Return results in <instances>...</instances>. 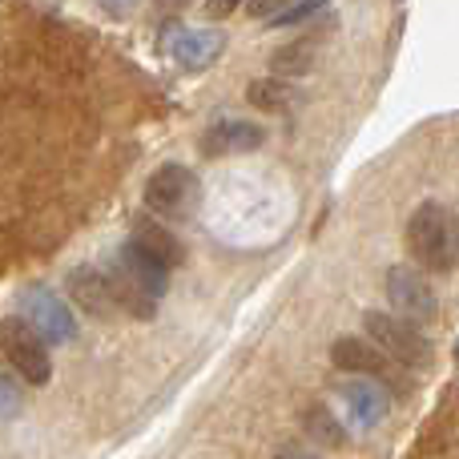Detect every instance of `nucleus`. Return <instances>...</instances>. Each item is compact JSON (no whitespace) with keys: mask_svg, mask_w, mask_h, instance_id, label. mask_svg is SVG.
<instances>
[{"mask_svg":"<svg viewBox=\"0 0 459 459\" xmlns=\"http://www.w3.org/2000/svg\"><path fill=\"white\" fill-rule=\"evenodd\" d=\"M407 250L415 258V270L444 274L455 262V226L439 202H420L407 218Z\"/></svg>","mask_w":459,"mask_h":459,"instance_id":"f257e3e1","label":"nucleus"},{"mask_svg":"<svg viewBox=\"0 0 459 459\" xmlns=\"http://www.w3.org/2000/svg\"><path fill=\"white\" fill-rule=\"evenodd\" d=\"M363 339L371 342L379 355H387L391 363L403 367H431V339L420 326L395 318L391 310H367L363 315Z\"/></svg>","mask_w":459,"mask_h":459,"instance_id":"f03ea898","label":"nucleus"},{"mask_svg":"<svg viewBox=\"0 0 459 459\" xmlns=\"http://www.w3.org/2000/svg\"><path fill=\"white\" fill-rule=\"evenodd\" d=\"M145 206H150L153 218H169V222H182V218H194L202 206V182L190 166H158L145 182Z\"/></svg>","mask_w":459,"mask_h":459,"instance_id":"7ed1b4c3","label":"nucleus"},{"mask_svg":"<svg viewBox=\"0 0 459 459\" xmlns=\"http://www.w3.org/2000/svg\"><path fill=\"white\" fill-rule=\"evenodd\" d=\"M0 351H4L8 367L21 375L29 387H45L53 379V359H48V347L21 315H8L0 323Z\"/></svg>","mask_w":459,"mask_h":459,"instance_id":"20e7f679","label":"nucleus"},{"mask_svg":"<svg viewBox=\"0 0 459 459\" xmlns=\"http://www.w3.org/2000/svg\"><path fill=\"white\" fill-rule=\"evenodd\" d=\"M387 302H391V315L420 326V331L439 315L436 290H431V282L423 278V270H415V266L387 270Z\"/></svg>","mask_w":459,"mask_h":459,"instance_id":"39448f33","label":"nucleus"},{"mask_svg":"<svg viewBox=\"0 0 459 459\" xmlns=\"http://www.w3.org/2000/svg\"><path fill=\"white\" fill-rule=\"evenodd\" d=\"M331 363L339 367L342 375H363V379H379L383 391H399V395H407V379L395 371V363H391L387 355H379V351L371 347L367 339H359V334H342V339H334L331 347Z\"/></svg>","mask_w":459,"mask_h":459,"instance_id":"423d86ee","label":"nucleus"},{"mask_svg":"<svg viewBox=\"0 0 459 459\" xmlns=\"http://www.w3.org/2000/svg\"><path fill=\"white\" fill-rule=\"evenodd\" d=\"M21 318L45 339V347L48 342H73L77 339V318H73V310L65 307L48 286H29V290L21 294Z\"/></svg>","mask_w":459,"mask_h":459,"instance_id":"0eeeda50","label":"nucleus"},{"mask_svg":"<svg viewBox=\"0 0 459 459\" xmlns=\"http://www.w3.org/2000/svg\"><path fill=\"white\" fill-rule=\"evenodd\" d=\"M129 246L142 250L145 258H153L161 270H178L186 266V246L178 242V234L169 226H161L158 218H137L134 234H129Z\"/></svg>","mask_w":459,"mask_h":459,"instance_id":"6e6552de","label":"nucleus"},{"mask_svg":"<svg viewBox=\"0 0 459 459\" xmlns=\"http://www.w3.org/2000/svg\"><path fill=\"white\" fill-rule=\"evenodd\" d=\"M69 294L85 315H97V318H109L117 315V299H113V282L101 266H77L69 270Z\"/></svg>","mask_w":459,"mask_h":459,"instance_id":"1a4fd4ad","label":"nucleus"},{"mask_svg":"<svg viewBox=\"0 0 459 459\" xmlns=\"http://www.w3.org/2000/svg\"><path fill=\"white\" fill-rule=\"evenodd\" d=\"M266 142V129L254 121H218L202 137V153L206 158H226V153H250Z\"/></svg>","mask_w":459,"mask_h":459,"instance_id":"9d476101","label":"nucleus"},{"mask_svg":"<svg viewBox=\"0 0 459 459\" xmlns=\"http://www.w3.org/2000/svg\"><path fill=\"white\" fill-rule=\"evenodd\" d=\"M339 395H342V403H347V415L359 423V428H375V423H383L391 411V395L379 387V383H367V379L342 383Z\"/></svg>","mask_w":459,"mask_h":459,"instance_id":"9b49d317","label":"nucleus"},{"mask_svg":"<svg viewBox=\"0 0 459 459\" xmlns=\"http://www.w3.org/2000/svg\"><path fill=\"white\" fill-rule=\"evenodd\" d=\"M218 48H222V37L214 29H178L169 40V56L186 69H206L218 56Z\"/></svg>","mask_w":459,"mask_h":459,"instance_id":"f8f14e48","label":"nucleus"},{"mask_svg":"<svg viewBox=\"0 0 459 459\" xmlns=\"http://www.w3.org/2000/svg\"><path fill=\"white\" fill-rule=\"evenodd\" d=\"M246 97H250V105H258V109H270V113H282L286 105H290V89H286L282 81H274V77L250 81Z\"/></svg>","mask_w":459,"mask_h":459,"instance_id":"ddd939ff","label":"nucleus"},{"mask_svg":"<svg viewBox=\"0 0 459 459\" xmlns=\"http://www.w3.org/2000/svg\"><path fill=\"white\" fill-rule=\"evenodd\" d=\"M310 61H315V45L310 40H299V45H286L274 53V73H286V77H299V73L310 69Z\"/></svg>","mask_w":459,"mask_h":459,"instance_id":"4468645a","label":"nucleus"},{"mask_svg":"<svg viewBox=\"0 0 459 459\" xmlns=\"http://www.w3.org/2000/svg\"><path fill=\"white\" fill-rule=\"evenodd\" d=\"M302 423H307V431L318 439V444H326V447H339L342 444V428L334 423V415L326 411V407H310Z\"/></svg>","mask_w":459,"mask_h":459,"instance_id":"2eb2a0df","label":"nucleus"},{"mask_svg":"<svg viewBox=\"0 0 459 459\" xmlns=\"http://www.w3.org/2000/svg\"><path fill=\"white\" fill-rule=\"evenodd\" d=\"M16 403H21V391L13 387V379H8L4 371H0V420H8V415L16 411Z\"/></svg>","mask_w":459,"mask_h":459,"instance_id":"dca6fc26","label":"nucleus"},{"mask_svg":"<svg viewBox=\"0 0 459 459\" xmlns=\"http://www.w3.org/2000/svg\"><path fill=\"white\" fill-rule=\"evenodd\" d=\"M278 459H310V455H299V452H282Z\"/></svg>","mask_w":459,"mask_h":459,"instance_id":"f3484780","label":"nucleus"}]
</instances>
